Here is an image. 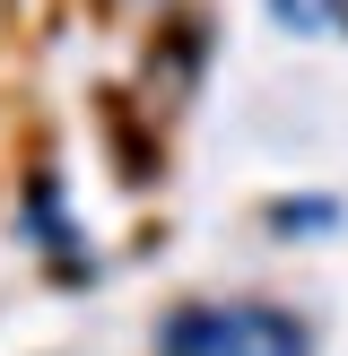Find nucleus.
I'll use <instances>...</instances> for the list:
<instances>
[{"label": "nucleus", "mask_w": 348, "mask_h": 356, "mask_svg": "<svg viewBox=\"0 0 348 356\" xmlns=\"http://www.w3.org/2000/svg\"><path fill=\"white\" fill-rule=\"evenodd\" d=\"M157 356H313L305 313L261 305V296H226V305H183L157 330Z\"/></svg>", "instance_id": "obj_1"}]
</instances>
